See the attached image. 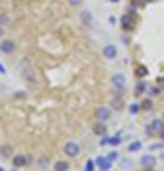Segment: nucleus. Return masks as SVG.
Segmentation results:
<instances>
[{
	"label": "nucleus",
	"instance_id": "1",
	"mask_svg": "<svg viewBox=\"0 0 164 171\" xmlns=\"http://www.w3.org/2000/svg\"><path fill=\"white\" fill-rule=\"evenodd\" d=\"M63 152H65V156H67V158H76V156L80 154V145L74 143V141H69V143H65Z\"/></svg>",
	"mask_w": 164,
	"mask_h": 171
},
{
	"label": "nucleus",
	"instance_id": "2",
	"mask_svg": "<svg viewBox=\"0 0 164 171\" xmlns=\"http://www.w3.org/2000/svg\"><path fill=\"white\" fill-rule=\"evenodd\" d=\"M111 84H113V88H115L116 91H122V89H126V76H124L122 72H116V74H113V76H111Z\"/></svg>",
	"mask_w": 164,
	"mask_h": 171
},
{
	"label": "nucleus",
	"instance_id": "3",
	"mask_svg": "<svg viewBox=\"0 0 164 171\" xmlns=\"http://www.w3.org/2000/svg\"><path fill=\"white\" fill-rule=\"evenodd\" d=\"M95 118H97V122H107L109 118H111V108L109 107H99L95 110Z\"/></svg>",
	"mask_w": 164,
	"mask_h": 171
},
{
	"label": "nucleus",
	"instance_id": "4",
	"mask_svg": "<svg viewBox=\"0 0 164 171\" xmlns=\"http://www.w3.org/2000/svg\"><path fill=\"white\" fill-rule=\"evenodd\" d=\"M155 164H157V156H153V154H145V156L139 158L141 167H155Z\"/></svg>",
	"mask_w": 164,
	"mask_h": 171
},
{
	"label": "nucleus",
	"instance_id": "5",
	"mask_svg": "<svg viewBox=\"0 0 164 171\" xmlns=\"http://www.w3.org/2000/svg\"><path fill=\"white\" fill-rule=\"evenodd\" d=\"M12 164H14V167H25L27 164H29V158L27 156H23V154H17V156H12Z\"/></svg>",
	"mask_w": 164,
	"mask_h": 171
},
{
	"label": "nucleus",
	"instance_id": "6",
	"mask_svg": "<svg viewBox=\"0 0 164 171\" xmlns=\"http://www.w3.org/2000/svg\"><path fill=\"white\" fill-rule=\"evenodd\" d=\"M14 50H15V44L12 40L4 38L2 42H0V51H2V53H14Z\"/></svg>",
	"mask_w": 164,
	"mask_h": 171
},
{
	"label": "nucleus",
	"instance_id": "7",
	"mask_svg": "<svg viewBox=\"0 0 164 171\" xmlns=\"http://www.w3.org/2000/svg\"><path fill=\"white\" fill-rule=\"evenodd\" d=\"M92 131H94L95 135H107V125H105V122H95L94 128H92Z\"/></svg>",
	"mask_w": 164,
	"mask_h": 171
},
{
	"label": "nucleus",
	"instance_id": "8",
	"mask_svg": "<svg viewBox=\"0 0 164 171\" xmlns=\"http://www.w3.org/2000/svg\"><path fill=\"white\" fill-rule=\"evenodd\" d=\"M97 165H99L103 171H107V169H111V165H113V160H109L107 156H101V158H97Z\"/></svg>",
	"mask_w": 164,
	"mask_h": 171
},
{
	"label": "nucleus",
	"instance_id": "9",
	"mask_svg": "<svg viewBox=\"0 0 164 171\" xmlns=\"http://www.w3.org/2000/svg\"><path fill=\"white\" fill-rule=\"evenodd\" d=\"M103 55L107 57V59H115V57H116V48H115L113 44L105 46V48H103Z\"/></svg>",
	"mask_w": 164,
	"mask_h": 171
},
{
	"label": "nucleus",
	"instance_id": "10",
	"mask_svg": "<svg viewBox=\"0 0 164 171\" xmlns=\"http://www.w3.org/2000/svg\"><path fill=\"white\" fill-rule=\"evenodd\" d=\"M164 128H162V120H153L151 124H149V133H153V131H155V133H160Z\"/></svg>",
	"mask_w": 164,
	"mask_h": 171
},
{
	"label": "nucleus",
	"instance_id": "11",
	"mask_svg": "<svg viewBox=\"0 0 164 171\" xmlns=\"http://www.w3.org/2000/svg\"><path fill=\"white\" fill-rule=\"evenodd\" d=\"M99 145H111V146H116V145H120V137H103V141L99 143Z\"/></svg>",
	"mask_w": 164,
	"mask_h": 171
},
{
	"label": "nucleus",
	"instance_id": "12",
	"mask_svg": "<svg viewBox=\"0 0 164 171\" xmlns=\"http://www.w3.org/2000/svg\"><path fill=\"white\" fill-rule=\"evenodd\" d=\"M122 29L124 31H132L134 29V19L130 17V15H124L122 17Z\"/></svg>",
	"mask_w": 164,
	"mask_h": 171
},
{
	"label": "nucleus",
	"instance_id": "13",
	"mask_svg": "<svg viewBox=\"0 0 164 171\" xmlns=\"http://www.w3.org/2000/svg\"><path fill=\"white\" fill-rule=\"evenodd\" d=\"M139 110H145V112H149V110H153V99L149 97V99H143L139 103Z\"/></svg>",
	"mask_w": 164,
	"mask_h": 171
},
{
	"label": "nucleus",
	"instance_id": "14",
	"mask_svg": "<svg viewBox=\"0 0 164 171\" xmlns=\"http://www.w3.org/2000/svg\"><path fill=\"white\" fill-rule=\"evenodd\" d=\"M80 19H82V25L84 27H90L92 25V14H90V11H82V14H80Z\"/></svg>",
	"mask_w": 164,
	"mask_h": 171
},
{
	"label": "nucleus",
	"instance_id": "15",
	"mask_svg": "<svg viewBox=\"0 0 164 171\" xmlns=\"http://www.w3.org/2000/svg\"><path fill=\"white\" fill-rule=\"evenodd\" d=\"M53 169H56V171H69V162H65V160H59V162L53 164Z\"/></svg>",
	"mask_w": 164,
	"mask_h": 171
},
{
	"label": "nucleus",
	"instance_id": "16",
	"mask_svg": "<svg viewBox=\"0 0 164 171\" xmlns=\"http://www.w3.org/2000/svg\"><path fill=\"white\" fill-rule=\"evenodd\" d=\"M0 156H2V158H12V146H10V145L0 146Z\"/></svg>",
	"mask_w": 164,
	"mask_h": 171
},
{
	"label": "nucleus",
	"instance_id": "17",
	"mask_svg": "<svg viewBox=\"0 0 164 171\" xmlns=\"http://www.w3.org/2000/svg\"><path fill=\"white\" fill-rule=\"evenodd\" d=\"M147 74H149V71H147L145 67H141V65H139V67L136 68V76H137V78H145Z\"/></svg>",
	"mask_w": 164,
	"mask_h": 171
},
{
	"label": "nucleus",
	"instance_id": "18",
	"mask_svg": "<svg viewBox=\"0 0 164 171\" xmlns=\"http://www.w3.org/2000/svg\"><path fill=\"white\" fill-rule=\"evenodd\" d=\"M147 89V86H145V82H141V80H139V82H137V86H136V95L139 97L141 93H143V91Z\"/></svg>",
	"mask_w": 164,
	"mask_h": 171
},
{
	"label": "nucleus",
	"instance_id": "19",
	"mask_svg": "<svg viewBox=\"0 0 164 171\" xmlns=\"http://www.w3.org/2000/svg\"><path fill=\"white\" fill-rule=\"evenodd\" d=\"M139 148H141V143H139V141H134L132 145L128 146V150H130V152H137Z\"/></svg>",
	"mask_w": 164,
	"mask_h": 171
},
{
	"label": "nucleus",
	"instance_id": "20",
	"mask_svg": "<svg viewBox=\"0 0 164 171\" xmlns=\"http://www.w3.org/2000/svg\"><path fill=\"white\" fill-rule=\"evenodd\" d=\"M82 4H84V0H69V6H73V8H78Z\"/></svg>",
	"mask_w": 164,
	"mask_h": 171
},
{
	"label": "nucleus",
	"instance_id": "21",
	"mask_svg": "<svg viewBox=\"0 0 164 171\" xmlns=\"http://www.w3.org/2000/svg\"><path fill=\"white\" fill-rule=\"evenodd\" d=\"M158 93H160V88H151V89H149V95H151V97H155V95H158Z\"/></svg>",
	"mask_w": 164,
	"mask_h": 171
},
{
	"label": "nucleus",
	"instance_id": "22",
	"mask_svg": "<svg viewBox=\"0 0 164 171\" xmlns=\"http://www.w3.org/2000/svg\"><path fill=\"white\" fill-rule=\"evenodd\" d=\"M139 110V105H132V107H130V112H132V114H136Z\"/></svg>",
	"mask_w": 164,
	"mask_h": 171
},
{
	"label": "nucleus",
	"instance_id": "23",
	"mask_svg": "<svg viewBox=\"0 0 164 171\" xmlns=\"http://www.w3.org/2000/svg\"><path fill=\"white\" fill-rule=\"evenodd\" d=\"M158 148H164V143H160V145H153L151 150H158Z\"/></svg>",
	"mask_w": 164,
	"mask_h": 171
},
{
	"label": "nucleus",
	"instance_id": "24",
	"mask_svg": "<svg viewBox=\"0 0 164 171\" xmlns=\"http://www.w3.org/2000/svg\"><path fill=\"white\" fill-rule=\"evenodd\" d=\"M92 169H94V162H92V160H90V162L86 164V171H92Z\"/></svg>",
	"mask_w": 164,
	"mask_h": 171
},
{
	"label": "nucleus",
	"instance_id": "25",
	"mask_svg": "<svg viewBox=\"0 0 164 171\" xmlns=\"http://www.w3.org/2000/svg\"><path fill=\"white\" fill-rule=\"evenodd\" d=\"M8 23V17L6 15H0V25H6Z\"/></svg>",
	"mask_w": 164,
	"mask_h": 171
},
{
	"label": "nucleus",
	"instance_id": "26",
	"mask_svg": "<svg viewBox=\"0 0 164 171\" xmlns=\"http://www.w3.org/2000/svg\"><path fill=\"white\" fill-rule=\"evenodd\" d=\"M107 158H109V160H116V152H111V154H109Z\"/></svg>",
	"mask_w": 164,
	"mask_h": 171
},
{
	"label": "nucleus",
	"instance_id": "27",
	"mask_svg": "<svg viewBox=\"0 0 164 171\" xmlns=\"http://www.w3.org/2000/svg\"><path fill=\"white\" fill-rule=\"evenodd\" d=\"M48 164H50V160H42V162H40V165H42V167H46Z\"/></svg>",
	"mask_w": 164,
	"mask_h": 171
},
{
	"label": "nucleus",
	"instance_id": "28",
	"mask_svg": "<svg viewBox=\"0 0 164 171\" xmlns=\"http://www.w3.org/2000/svg\"><path fill=\"white\" fill-rule=\"evenodd\" d=\"M4 72H6V67H4L2 63H0V74H4Z\"/></svg>",
	"mask_w": 164,
	"mask_h": 171
},
{
	"label": "nucleus",
	"instance_id": "29",
	"mask_svg": "<svg viewBox=\"0 0 164 171\" xmlns=\"http://www.w3.org/2000/svg\"><path fill=\"white\" fill-rule=\"evenodd\" d=\"M141 171H155V167H143Z\"/></svg>",
	"mask_w": 164,
	"mask_h": 171
},
{
	"label": "nucleus",
	"instance_id": "30",
	"mask_svg": "<svg viewBox=\"0 0 164 171\" xmlns=\"http://www.w3.org/2000/svg\"><path fill=\"white\" fill-rule=\"evenodd\" d=\"M0 36H4V29H2V25H0Z\"/></svg>",
	"mask_w": 164,
	"mask_h": 171
},
{
	"label": "nucleus",
	"instance_id": "31",
	"mask_svg": "<svg viewBox=\"0 0 164 171\" xmlns=\"http://www.w3.org/2000/svg\"><path fill=\"white\" fill-rule=\"evenodd\" d=\"M160 137H162V139H164V129H162V131H160Z\"/></svg>",
	"mask_w": 164,
	"mask_h": 171
},
{
	"label": "nucleus",
	"instance_id": "32",
	"mask_svg": "<svg viewBox=\"0 0 164 171\" xmlns=\"http://www.w3.org/2000/svg\"><path fill=\"white\" fill-rule=\"evenodd\" d=\"M12 171H19V169H17V167H14V169H12Z\"/></svg>",
	"mask_w": 164,
	"mask_h": 171
},
{
	"label": "nucleus",
	"instance_id": "33",
	"mask_svg": "<svg viewBox=\"0 0 164 171\" xmlns=\"http://www.w3.org/2000/svg\"><path fill=\"white\" fill-rule=\"evenodd\" d=\"M147 2H155V0H147Z\"/></svg>",
	"mask_w": 164,
	"mask_h": 171
},
{
	"label": "nucleus",
	"instance_id": "34",
	"mask_svg": "<svg viewBox=\"0 0 164 171\" xmlns=\"http://www.w3.org/2000/svg\"><path fill=\"white\" fill-rule=\"evenodd\" d=\"M162 118H164V116H162Z\"/></svg>",
	"mask_w": 164,
	"mask_h": 171
}]
</instances>
